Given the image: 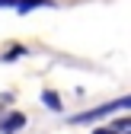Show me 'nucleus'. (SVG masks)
I'll return each instance as SVG.
<instances>
[{
	"label": "nucleus",
	"instance_id": "obj_3",
	"mask_svg": "<svg viewBox=\"0 0 131 134\" xmlns=\"http://www.w3.org/2000/svg\"><path fill=\"white\" fill-rule=\"evenodd\" d=\"M10 7L16 13H29V10H39V7H51V0H13Z\"/></svg>",
	"mask_w": 131,
	"mask_h": 134
},
{
	"label": "nucleus",
	"instance_id": "obj_4",
	"mask_svg": "<svg viewBox=\"0 0 131 134\" xmlns=\"http://www.w3.org/2000/svg\"><path fill=\"white\" fill-rule=\"evenodd\" d=\"M42 102H45V105H48V109H54V112H58V109H61V99H58V96H54V93H45V96H42Z\"/></svg>",
	"mask_w": 131,
	"mask_h": 134
},
{
	"label": "nucleus",
	"instance_id": "obj_2",
	"mask_svg": "<svg viewBox=\"0 0 131 134\" xmlns=\"http://www.w3.org/2000/svg\"><path fill=\"white\" fill-rule=\"evenodd\" d=\"M23 125H26V115L13 112V115H7V118H0V134H13V131H19Z\"/></svg>",
	"mask_w": 131,
	"mask_h": 134
},
{
	"label": "nucleus",
	"instance_id": "obj_1",
	"mask_svg": "<svg viewBox=\"0 0 131 134\" xmlns=\"http://www.w3.org/2000/svg\"><path fill=\"white\" fill-rule=\"evenodd\" d=\"M122 109H128V96L115 99V102H106V105H96V109H90V112H77L74 118H67V121H74V125H90V121H96V118H102V115L122 112Z\"/></svg>",
	"mask_w": 131,
	"mask_h": 134
},
{
	"label": "nucleus",
	"instance_id": "obj_5",
	"mask_svg": "<svg viewBox=\"0 0 131 134\" xmlns=\"http://www.w3.org/2000/svg\"><path fill=\"white\" fill-rule=\"evenodd\" d=\"M0 102H10V96H3V99H0Z\"/></svg>",
	"mask_w": 131,
	"mask_h": 134
}]
</instances>
